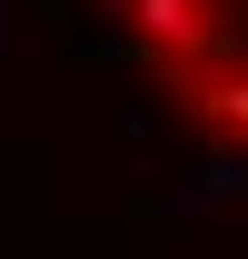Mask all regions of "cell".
Returning a JSON list of instances; mask_svg holds the SVG:
<instances>
[{"label":"cell","mask_w":248,"mask_h":259,"mask_svg":"<svg viewBox=\"0 0 248 259\" xmlns=\"http://www.w3.org/2000/svg\"><path fill=\"white\" fill-rule=\"evenodd\" d=\"M119 20L149 60H199L218 40V0H119Z\"/></svg>","instance_id":"6da1fadb"},{"label":"cell","mask_w":248,"mask_h":259,"mask_svg":"<svg viewBox=\"0 0 248 259\" xmlns=\"http://www.w3.org/2000/svg\"><path fill=\"white\" fill-rule=\"evenodd\" d=\"M179 70V90H189V110L209 130H228V140H248V70H199V60H169Z\"/></svg>","instance_id":"7a4b0ae2"}]
</instances>
